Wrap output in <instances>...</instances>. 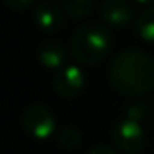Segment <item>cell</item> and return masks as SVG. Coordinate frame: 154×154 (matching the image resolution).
<instances>
[{
	"mask_svg": "<svg viewBox=\"0 0 154 154\" xmlns=\"http://www.w3.org/2000/svg\"><path fill=\"white\" fill-rule=\"evenodd\" d=\"M85 85H86V75L78 65H68V66L61 68L55 75L53 80L55 91L66 100L76 98L85 90Z\"/></svg>",
	"mask_w": 154,
	"mask_h": 154,
	"instance_id": "5b68a950",
	"label": "cell"
},
{
	"mask_svg": "<svg viewBox=\"0 0 154 154\" xmlns=\"http://www.w3.org/2000/svg\"><path fill=\"white\" fill-rule=\"evenodd\" d=\"M94 0H61V8L71 18H83L93 10Z\"/></svg>",
	"mask_w": 154,
	"mask_h": 154,
	"instance_id": "30bf717a",
	"label": "cell"
},
{
	"mask_svg": "<svg viewBox=\"0 0 154 154\" xmlns=\"http://www.w3.org/2000/svg\"><path fill=\"white\" fill-rule=\"evenodd\" d=\"M113 141L118 149L126 154H137L144 147V133L139 121L124 118L113 128Z\"/></svg>",
	"mask_w": 154,
	"mask_h": 154,
	"instance_id": "3957f363",
	"label": "cell"
},
{
	"mask_svg": "<svg viewBox=\"0 0 154 154\" xmlns=\"http://www.w3.org/2000/svg\"><path fill=\"white\" fill-rule=\"evenodd\" d=\"M88 154H119V152L114 151L113 147L101 144V146H94L93 149H90V151H88Z\"/></svg>",
	"mask_w": 154,
	"mask_h": 154,
	"instance_id": "5bb4252c",
	"label": "cell"
},
{
	"mask_svg": "<svg viewBox=\"0 0 154 154\" xmlns=\"http://www.w3.org/2000/svg\"><path fill=\"white\" fill-rule=\"evenodd\" d=\"M66 48L58 42H48L38 51V60L48 70H58L66 61Z\"/></svg>",
	"mask_w": 154,
	"mask_h": 154,
	"instance_id": "ba28073f",
	"label": "cell"
},
{
	"mask_svg": "<svg viewBox=\"0 0 154 154\" xmlns=\"http://www.w3.org/2000/svg\"><path fill=\"white\" fill-rule=\"evenodd\" d=\"M111 32L108 25L100 22H88L73 33L70 42V53L80 65L93 66L109 55Z\"/></svg>",
	"mask_w": 154,
	"mask_h": 154,
	"instance_id": "7a4b0ae2",
	"label": "cell"
},
{
	"mask_svg": "<svg viewBox=\"0 0 154 154\" xmlns=\"http://www.w3.org/2000/svg\"><path fill=\"white\" fill-rule=\"evenodd\" d=\"M33 20L43 32H57L63 25V10L51 0H43L35 7Z\"/></svg>",
	"mask_w": 154,
	"mask_h": 154,
	"instance_id": "52a82bcc",
	"label": "cell"
},
{
	"mask_svg": "<svg viewBox=\"0 0 154 154\" xmlns=\"http://www.w3.org/2000/svg\"><path fill=\"white\" fill-rule=\"evenodd\" d=\"M23 128L35 139H48L57 131V119L48 108L42 104L30 106L23 114Z\"/></svg>",
	"mask_w": 154,
	"mask_h": 154,
	"instance_id": "277c9868",
	"label": "cell"
},
{
	"mask_svg": "<svg viewBox=\"0 0 154 154\" xmlns=\"http://www.w3.org/2000/svg\"><path fill=\"white\" fill-rule=\"evenodd\" d=\"M109 81L126 96H141L154 86V60L143 50H126L111 61Z\"/></svg>",
	"mask_w": 154,
	"mask_h": 154,
	"instance_id": "6da1fadb",
	"label": "cell"
},
{
	"mask_svg": "<svg viewBox=\"0 0 154 154\" xmlns=\"http://www.w3.org/2000/svg\"><path fill=\"white\" fill-rule=\"evenodd\" d=\"M147 113V106L146 104H133V106L128 109V116L126 118H131L134 121H141Z\"/></svg>",
	"mask_w": 154,
	"mask_h": 154,
	"instance_id": "7c38bea8",
	"label": "cell"
},
{
	"mask_svg": "<svg viewBox=\"0 0 154 154\" xmlns=\"http://www.w3.org/2000/svg\"><path fill=\"white\" fill-rule=\"evenodd\" d=\"M136 32L144 42L154 43V7L146 8L137 15Z\"/></svg>",
	"mask_w": 154,
	"mask_h": 154,
	"instance_id": "9c48e42d",
	"label": "cell"
},
{
	"mask_svg": "<svg viewBox=\"0 0 154 154\" xmlns=\"http://www.w3.org/2000/svg\"><path fill=\"white\" fill-rule=\"evenodd\" d=\"M100 14L104 23L113 28H126L134 17L131 5L124 0H103Z\"/></svg>",
	"mask_w": 154,
	"mask_h": 154,
	"instance_id": "8992f818",
	"label": "cell"
},
{
	"mask_svg": "<svg viewBox=\"0 0 154 154\" xmlns=\"http://www.w3.org/2000/svg\"><path fill=\"white\" fill-rule=\"evenodd\" d=\"M33 2L35 0H4V4L12 10H27Z\"/></svg>",
	"mask_w": 154,
	"mask_h": 154,
	"instance_id": "4fadbf2b",
	"label": "cell"
},
{
	"mask_svg": "<svg viewBox=\"0 0 154 154\" xmlns=\"http://www.w3.org/2000/svg\"><path fill=\"white\" fill-rule=\"evenodd\" d=\"M137 4H141V5H149V4H152L154 0H136Z\"/></svg>",
	"mask_w": 154,
	"mask_h": 154,
	"instance_id": "9a60e30c",
	"label": "cell"
},
{
	"mask_svg": "<svg viewBox=\"0 0 154 154\" xmlns=\"http://www.w3.org/2000/svg\"><path fill=\"white\" fill-rule=\"evenodd\" d=\"M57 137H58V144H60L63 149H76V147L81 144L80 133L71 126L61 128V129L58 131Z\"/></svg>",
	"mask_w": 154,
	"mask_h": 154,
	"instance_id": "8fae6325",
	"label": "cell"
}]
</instances>
